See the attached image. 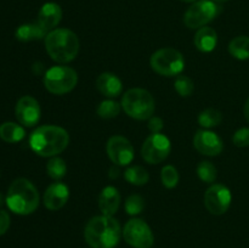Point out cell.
<instances>
[{
    "instance_id": "obj_1",
    "label": "cell",
    "mask_w": 249,
    "mask_h": 248,
    "mask_svg": "<svg viewBox=\"0 0 249 248\" xmlns=\"http://www.w3.org/2000/svg\"><path fill=\"white\" fill-rule=\"evenodd\" d=\"M122 229L118 220L109 215H97L88 221L84 237L91 248H114L119 243Z\"/></svg>"
},
{
    "instance_id": "obj_2",
    "label": "cell",
    "mask_w": 249,
    "mask_h": 248,
    "mask_svg": "<svg viewBox=\"0 0 249 248\" xmlns=\"http://www.w3.org/2000/svg\"><path fill=\"white\" fill-rule=\"evenodd\" d=\"M70 143L67 130L57 125H41L29 136V146L41 157H55Z\"/></svg>"
},
{
    "instance_id": "obj_3",
    "label": "cell",
    "mask_w": 249,
    "mask_h": 248,
    "mask_svg": "<svg viewBox=\"0 0 249 248\" xmlns=\"http://www.w3.org/2000/svg\"><path fill=\"white\" fill-rule=\"evenodd\" d=\"M45 49L55 62L68 63L78 56L79 39L71 29L55 28L46 34Z\"/></svg>"
},
{
    "instance_id": "obj_4",
    "label": "cell",
    "mask_w": 249,
    "mask_h": 248,
    "mask_svg": "<svg viewBox=\"0 0 249 248\" xmlns=\"http://www.w3.org/2000/svg\"><path fill=\"white\" fill-rule=\"evenodd\" d=\"M5 202L15 214L28 215L38 208L39 192L33 182L24 177H18L10 185Z\"/></svg>"
},
{
    "instance_id": "obj_5",
    "label": "cell",
    "mask_w": 249,
    "mask_h": 248,
    "mask_svg": "<svg viewBox=\"0 0 249 248\" xmlns=\"http://www.w3.org/2000/svg\"><path fill=\"white\" fill-rule=\"evenodd\" d=\"M122 108L126 114L136 121L150 119L155 113V99L145 89H129L122 97Z\"/></svg>"
},
{
    "instance_id": "obj_6",
    "label": "cell",
    "mask_w": 249,
    "mask_h": 248,
    "mask_svg": "<svg viewBox=\"0 0 249 248\" xmlns=\"http://www.w3.org/2000/svg\"><path fill=\"white\" fill-rule=\"evenodd\" d=\"M150 65L157 74L174 77L181 74L185 68V60L182 53L177 49L163 48L152 53Z\"/></svg>"
},
{
    "instance_id": "obj_7",
    "label": "cell",
    "mask_w": 249,
    "mask_h": 248,
    "mask_svg": "<svg viewBox=\"0 0 249 248\" xmlns=\"http://www.w3.org/2000/svg\"><path fill=\"white\" fill-rule=\"evenodd\" d=\"M78 83V74L68 66H55L44 74V87L53 95H63L72 91Z\"/></svg>"
},
{
    "instance_id": "obj_8",
    "label": "cell",
    "mask_w": 249,
    "mask_h": 248,
    "mask_svg": "<svg viewBox=\"0 0 249 248\" xmlns=\"http://www.w3.org/2000/svg\"><path fill=\"white\" fill-rule=\"evenodd\" d=\"M220 12V4L212 0H197L185 12L184 23L190 29H199L213 21Z\"/></svg>"
},
{
    "instance_id": "obj_9",
    "label": "cell",
    "mask_w": 249,
    "mask_h": 248,
    "mask_svg": "<svg viewBox=\"0 0 249 248\" xmlns=\"http://www.w3.org/2000/svg\"><path fill=\"white\" fill-rule=\"evenodd\" d=\"M122 233L125 242L134 248H151L155 243L152 230L147 223L141 219H130L125 224Z\"/></svg>"
},
{
    "instance_id": "obj_10",
    "label": "cell",
    "mask_w": 249,
    "mask_h": 248,
    "mask_svg": "<svg viewBox=\"0 0 249 248\" xmlns=\"http://www.w3.org/2000/svg\"><path fill=\"white\" fill-rule=\"evenodd\" d=\"M172 145L169 139L163 134H151L142 143L141 156L150 164H158L167 159L169 156Z\"/></svg>"
},
{
    "instance_id": "obj_11",
    "label": "cell",
    "mask_w": 249,
    "mask_h": 248,
    "mask_svg": "<svg viewBox=\"0 0 249 248\" xmlns=\"http://www.w3.org/2000/svg\"><path fill=\"white\" fill-rule=\"evenodd\" d=\"M231 199L232 196L228 187L221 184H214L204 194V206L213 215H221L230 208Z\"/></svg>"
},
{
    "instance_id": "obj_12",
    "label": "cell",
    "mask_w": 249,
    "mask_h": 248,
    "mask_svg": "<svg viewBox=\"0 0 249 248\" xmlns=\"http://www.w3.org/2000/svg\"><path fill=\"white\" fill-rule=\"evenodd\" d=\"M106 151L112 163L119 167L130 164L134 159L133 145L124 136L114 135L109 138L107 141Z\"/></svg>"
},
{
    "instance_id": "obj_13",
    "label": "cell",
    "mask_w": 249,
    "mask_h": 248,
    "mask_svg": "<svg viewBox=\"0 0 249 248\" xmlns=\"http://www.w3.org/2000/svg\"><path fill=\"white\" fill-rule=\"evenodd\" d=\"M16 118L22 125L34 126L40 119V106L33 96H22L15 107Z\"/></svg>"
},
{
    "instance_id": "obj_14",
    "label": "cell",
    "mask_w": 249,
    "mask_h": 248,
    "mask_svg": "<svg viewBox=\"0 0 249 248\" xmlns=\"http://www.w3.org/2000/svg\"><path fill=\"white\" fill-rule=\"evenodd\" d=\"M194 146L199 153L204 156L220 155L224 148V142L220 136L211 130H198L194 136Z\"/></svg>"
},
{
    "instance_id": "obj_15",
    "label": "cell",
    "mask_w": 249,
    "mask_h": 248,
    "mask_svg": "<svg viewBox=\"0 0 249 248\" xmlns=\"http://www.w3.org/2000/svg\"><path fill=\"white\" fill-rule=\"evenodd\" d=\"M70 197V189L62 182H53L49 185L44 192V206L49 211H58L67 203Z\"/></svg>"
},
{
    "instance_id": "obj_16",
    "label": "cell",
    "mask_w": 249,
    "mask_h": 248,
    "mask_svg": "<svg viewBox=\"0 0 249 248\" xmlns=\"http://www.w3.org/2000/svg\"><path fill=\"white\" fill-rule=\"evenodd\" d=\"M61 19H62V9L56 2H45L39 10L38 23L46 32L55 29L61 22Z\"/></svg>"
},
{
    "instance_id": "obj_17",
    "label": "cell",
    "mask_w": 249,
    "mask_h": 248,
    "mask_svg": "<svg viewBox=\"0 0 249 248\" xmlns=\"http://www.w3.org/2000/svg\"><path fill=\"white\" fill-rule=\"evenodd\" d=\"M121 204V195L114 186H106L102 189L99 196V208L104 215L112 216L116 214Z\"/></svg>"
},
{
    "instance_id": "obj_18",
    "label": "cell",
    "mask_w": 249,
    "mask_h": 248,
    "mask_svg": "<svg viewBox=\"0 0 249 248\" xmlns=\"http://www.w3.org/2000/svg\"><path fill=\"white\" fill-rule=\"evenodd\" d=\"M96 89L99 90L100 94L112 99V97H117L118 95H121L122 90H123V84L116 74L105 72L97 77Z\"/></svg>"
},
{
    "instance_id": "obj_19",
    "label": "cell",
    "mask_w": 249,
    "mask_h": 248,
    "mask_svg": "<svg viewBox=\"0 0 249 248\" xmlns=\"http://www.w3.org/2000/svg\"><path fill=\"white\" fill-rule=\"evenodd\" d=\"M195 46L202 53H211L218 44V34L211 27H202L195 34Z\"/></svg>"
},
{
    "instance_id": "obj_20",
    "label": "cell",
    "mask_w": 249,
    "mask_h": 248,
    "mask_svg": "<svg viewBox=\"0 0 249 248\" xmlns=\"http://www.w3.org/2000/svg\"><path fill=\"white\" fill-rule=\"evenodd\" d=\"M48 32L36 22V23H26L16 29V38L19 41H33L39 39H45Z\"/></svg>"
},
{
    "instance_id": "obj_21",
    "label": "cell",
    "mask_w": 249,
    "mask_h": 248,
    "mask_svg": "<svg viewBox=\"0 0 249 248\" xmlns=\"http://www.w3.org/2000/svg\"><path fill=\"white\" fill-rule=\"evenodd\" d=\"M24 136H26V131L19 124L14 123V122H5L0 125V139L5 142H18Z\"/></svg>"
},
{
    "instance_id": "obj_22",
    "label": "cell",
    "mask_w": 249,
    "mask_h": 248,
    "mask_svg": "<svg viewBox=\"0 0 249 248\" xmlns=\"http://www.w3.org/2000/svg\"><path fill=\"white\" fill-rule=\"evenodd\" d=\"M229 53L237 60H248L249 58V36L240 35L233 38L229 44Z\"/></svg>"
},
{
    "instance_id": "obj_23",
    "label": "cell",
    "mask_w": 249,
    "mask_h": 248,
    "mask_svg": "<svg viewBox=\"0 0 249 248\" xmlns=\"http://www.w3.org/2000/svg\"><path fill=\"white\" fill-rule=\"evenodd\" d=\"M125 177L126 181L130 182L131 185H135V186H142L146 185L150 180V175H148L147 170L145 168L140 167V165H134V167H129L125 170Z\"/></svg>"
},
{
    "instance_id": "obj_24",
    "label": "cell",
    "mask_w": 249,
    "mask_h": 248,
    "mask_svg": "<svg viewBox=\"0 0 249 248\" xmlns=\"http://www.w3.org/2000/svg\"><path fill=\"white\" fill-rule=\"evenodd\" d=\"M223 121V114L215 108H207L202 111L198 116V124L206 129L218 126Z\"/></svg>"
},
{
    "instance_id": "obj_25",
    "label": "cell",
    "mask_w": 249,
    "mask_h": 248,
    "mask_svg": "<svg viewBox=\"0 0 249 248\" xmlns=\"http://www.w3.org/2000/svg\"><path fill=\"white\" fill-rule=\"evenodd\" d=\"M46 172H48V175L53 180H61L67 173V165H66V162L62 159V158L57 157H51V159L49 160L48 164H46Z\"/></svg>"
},
{
    "instance_id": "obj_26",
    "label": "cell",
    "mask_w": 249,
    "mask_h": 248,
    "mask_svg": "<svg viewBox=\"0 0 249 248\" xmlns=\"http://www.w3.org/2000/svg\"><path fill=\"white\" fill-rule=\"evenodd\" d=\"M121 107L118 102L114 100H105L97 107V116L102 119H112L116 118L121 113Z\"/></svg>"
},
{
    "instance_id": "obj_27",
    "label": "cell",
    "mask_w": 249,
    "mask_h": 248,
    "mask_svg": "<svg viewBox=\"0 0 249 248\" xmlns=\"http://www.w3.org/2000/svg\"><path fill=\"white\" fill-rule=\"evenodd\" d=\"M197 175H198L202 181L212 184V182L215 181L218 172H216V168L213 163L208 162V160H203L197 167Z\"/></svg>"
},
{
    "instance_id": "obj_28",
    "label": "cell",
    "mask_w": 249,
    "mask_h": 248,
    "mask_svg": "<svg viewBox=\"0 0 249 248\" xmlns=\"http://www.w3.org/2000/svg\"><path fill=\"white\" fill-rule=\"evenodd\" d=\"M160 180L167 189H174L179 182V173L173 165H164L160 172Z\"/></svg>"
},
{
    "instance_id": "obj_29",
    "label": "cell",
    "mask_w": 249,
    "mask_h": 248,
    "mask_svg": "<svg viewBox=\"0 0 249 248\" xmlns=\"http://www.w3.org/2000/svg\"><path fill=\"white\" fill-rule=\"evenodd\" d=\"M174 87H175V90L178 91V94H179L180 96H184V97L190 96V95L194 92V89H195L194 82H192L189 77L182 74L177 75Z\"/></svg>"
},
{
    "instance_id": "obj_30",
    "label": "cell",
    "mask_w": 249,
    "mask_h": 248,
    "mask_svg": "<svg viewBox=\"0 0 249 248\" xmlns=\"http://www.w3.org/2000/svg\"><path fill=\"white\" fill-rule=\"evenodd\" d=\"M125 212L129 215H138L145 208V201L140 195H131L125 201Z\"/></svg>"
},
{
    "instance_id": "obj_31",
    "label": "cell",
    "mask_w": 249,
    "mask_h": 248,
    "mask_svg": "<svg viewBox=\"0 0 249 248\" xmlns=\"http://www.w3.org/2000/svg\"><path fill=\"white\" fill-rule=\"evenodd\" d=\"M232 142L237 147H248L249 146V128H241L233 134Z\"/></svg>"
},
{
    "instance_id": "obj_32",
    "label": "cell",
    "mask_w": 249,
    "mask_h": 248,
    "mask_svg": "<svg viewBox=\"0 0 249 248\" xmlns=\"http://www.w3.org/2000/svg\"><path fill=\"white\" fill-rule=\"evenodd\" d=\"M163 126H164V123H163L162 118L160 117H151L150 121H148V129L152 134H158L162 131Z\"/></svg>"
},
{
    "instance_id": "obj_33",
    "label": "cell",
    "mask_w": 249,
    "mask_h": 248,
    "mask_svg": "<svg viewBox=\"0 0 249 248\" xmlns=\"http://www.w3.org/2000/svg\"><path fill=\"white\" fill-rule=\"evenodd\" d=\"M10 215L7 212L0 211V236L4 235L10 228Z\"/></svg>"
},
{
    "instance_id": "obj_34",
    "label": "cell",
    "mask_w": 249,
    "mask_h": 248,
    "mask_svg": "<svg viewBox=\"0 0 249 248\" xmlns=\"http://www.w3.org/2000/svg\"><path fill=\"white\" fill-rule=\"evenodd\" d=\"M119 165H116L114 164L113 167L111 168V169H109V177H111V179H116V177H119Z\"/></svg>"
},
{
    "instance_id": "obj_35",
    "label": "cell",
    "mask_w": 249,
    "mask_h": 248,
    "mask_svg": "<svg viewBox=\"0 0 249 248\" xmlns=\"http://www.w3.org/2000/svg\"><path fill=\"white\" fill-rule=\"evenodd\" d=\"M243 112H245L246 119H247V121L249 122V97L247 99V101H246L245 108H243Z\"/></svg>"
},
{
    "instance_id": "obj_36",
    "label": "cell",
    "mask_w": 249,
    "mask_h": 248,
    "mask_svg": "<svg viewBox=\"0 0 249 248\" xmlns=\"http://www.w3.org/2000/svg\"><path fill=\"white\" fill-rule=\"evenodd\" d=\"M212 1L216 2V4H223V2H226V1H229V0H212Z\"/></svg>"
},
{
    "instance_id": "obj_37",
    "label": "cell",
    "mask_w": 249,
    "mask_h": 248,
    "mask_svg": "<svg viewBox=\"0 0 249 248\" xmlns=\"http://www.w3.org/2000/svg\"><path fill=\"white\" fill-rule=\"evenodd\" d=\"M4 202H5L4 196H2V195L0 194V206H2V204H4Z\"/></svg>"
},
{
    "instance_id": "obj_38",
    "label": "cell",
    "mask_w": 249,
    "mask_h": 248,
    "mask_svg": "<svg viewBox=\"0 0 249 248\" xmlns=\"http://www.w3.org/2000/svg\"><path fill=\"white\" fill-rule=\"evenodd\" d=\"M180 1H184V2H195L197 0H180Z\"/></svg>"
}]
</instances>
